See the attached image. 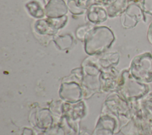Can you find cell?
<instances>
[{"label":"cell","instance_id":"obj_1","mask_svg":"<svg viewBox=\"0 0 152 135\" xmlns=\"http://www.w3.org/2000/svg\"><path fill=\"white\" fill-rule=\"evenodd\" d=\"M138 61L140 79L146 82L152 81V56L148 53L144 54Z\"/></svg>","mask_w":152,"mask_h":135},{"label":"cell","instance_id":"obj_2","mask_svg":"<svg viewBox=\"0 0 152 135\" xmlns=\"http://www.w3.org/2000/svg\"><path fill=\"white\" fill-rule=\"evenodd\" d=\"M143 9L144 12L152 15V0H150V2H144Z\"/></svg>","mask_w":152,"mask_h":135},{"label":"cell","instance_id":"obj_3","mask_svg":"<svg viewBox=\"0 0 152 135\" xmlns=\"http://www.w3.org/2000/svg\"><path fill=\"white\" fill-rule=\"evenodd\" d=\"M147 37L150 43L152 44V21L149 25L148 31H147Z\"/></svg>","mask_w":152,"mask_h":135}]
</instances>
